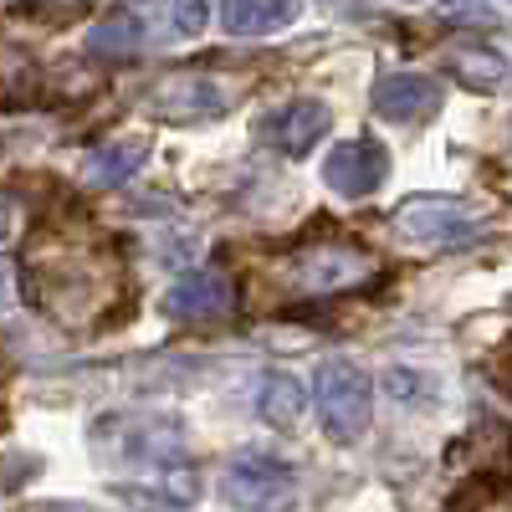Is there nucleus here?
Wrapping results in <instances>:
<instances>
[{"instance_id": "nucleus-1", "label": "nucleus", "mask_w": 512, "mask_h": 512, "mask_svg": "<svg viewBox=\"0 0 512 512\" xmlns=\"http://www.w3.org/2000/svg\"><path fill=\"white\" fill-rule=\"evenodd\" d=\"M395 231L415 246H431V251H456V246H472L492 231V221L482 216L477 205L451 200V195H420L405 200L395 210Z\"/></svg>"}, {"instance_id": "nucleus-2", "label": "nucleus", "mask_w": 512, "mask_h": 512, "mask_svg": "<svg viewBox=\"0 0 512 512\" xmlns=\"http://www.w3.org/2000/svg\"><path fill=\"white\" fill-rule=\"evenodd\" d=\"M313 400H318V420H323L328 441H359L364 425H369V410H374V384H369V374L359 364L328 359L318 369Z\"/></svg>"}, {"instance_id": "nucleus-3", "label": "nucleus", "mask_w": 512, "mask_h": 512, "mask_svg": "<svg viewBox=\"0 0 512 512\" xmlns=\"http://www.w3.org/2000/svg\"><path fill=\"white\" fill-rule=\"evenodd\" d=\"M221 497L236 512H292L297 502V477L272 456H241L226 466Z\"/></svg>"}, {"instance_id": "nucleus-4", "label": "nucleus", "mask_w": 512, "mask_h": 512, "mask_svg": "<svg viewBox=\"0 0 512 512\" xmlns=\"http://www.w3.org/2000/svg\"><path fill=\"white\" fill-rule=\"evenodd\" d=\"M333 128V108L318 103V98H292V103H277L272 113H262V123H256V139H262L267 149L277 154H292L303 159L323 134Z\"/></svg>"}, {"instance_id": "nucleus-5", "label": "nucleus", "mask_w": 512, "mask_h": 512, "mask_svg": "<svg viewBox=\"0 0 512 512\" xmlns=\"http://www.w3.org/2000/svg\"><path fill=\"white\" fill-rule=\"evenodd\" d=\"M323 180H328L333 195L364 200V195H374L384 180H390V149H384L379 139H344V144H333V154L323 159Z\"/></svg>"}, {"instance_id": "nucleus-6", "label": "nucleus", "mask_w": 512, "mask_h": 512, "mask_svg": "<svg viewBox=\"0 0 512 512\" xmlns=\"http://www.w3.org/2000/svg\"><path fill=\"white\" fill-rule=\"evenodd\" d=\"M231 108V93L221 88L216 77H169L149 93V113L159 123H205V118H221Z\"/></svg>"}, {"instance_id": "nucleus-7", "label": "nucleus", "mask_w": 512, "mask_h": 512, "mask_svg": "<svg viewBox=\"0 0 512 512\" xmlns=\"http://www.w3.org/2000/svg\"><path fill=\"white\" fill-rule=\"evenodd\" d=\"M369 103H374L379 118H390V123H431L441 113L446 93H441V82L425 77V72H384L374 82Z\"/></svg>"}, {"instance_id": "nucleus-8", "label": "nucleus", "mask_w": 512, "mask_h": 512, "mask_svg": "<svg viewBox=\"0 0 512 512\" xmlns=\"http://www.w3.org/2000/svg\"><path fill=\"white\" fill-rule=\"evenodd\" d=\"M374 272V262L359 246H318L297 256V282L308 292H344L354 282H364Z\"/></svg>"}, {"instance_id": "nucleus-9", "label": "nucleus", "mask_w": 512, "mask_h": 512, "mask_svg": "<svg viewBox=\"0 0 512 512\" xmlns=\"http://www.w3.org/2000/svg\"><path fill=\"white\" fill-rule=\"evenodd\" d=\"M236 292L221 272H195V277H180L175 287L164 292V313L180 318V323H205V318H221L231 313Z\"/></svg>"}, {"instance_id": "nucleus-10", "label": "nucleus", "mask_w": 512, "mask_h": 512, "mask_svg": "<svg viewBox=\"0 0 512 512\" xmlns=\"http://www.w3.org/2000/svg\"><path fill=\"white\" fill-rule=\"evenodd\" d=\"M303 16V0H221V26L231 36H272Z\"/></svg>"}, {"instance_id": "nucleus-11", "label": "nucleus", "mask_w": 512, "mask_h": 512, "mask_svg": "<svg viewBox=\"0 0 512 512\" xmlns=\"http://www.w3.org/2000/svg\"><path fill=\"white\" fill-rule=\"evenodd\" d=\"M149 159V139L134 134V139H113L103 149L88 154V164H82V180H88L93 190H113V185H128L139 175V164Z\"/></svg>"}, {"instance_id": "nucleus-12", "label": "nucleus", "mask_w": 512, "mask_h": 512, "mask_svg": "<svg viewBox=\"0 0 512 512\" xmlns=\"http://www.w3.org/2000/svg\"><path fill=\"white\" fill-rule=\"evenodd\" d=\"M446 67L466 93H497L507 82V57L492 47H456V52H446Z\"/></svg>"}, {"instance_id": "nucleus-13", "label": "nucleus", "mask_w": 512, "mask_h": 512, "mask_svg": "<svg viewBox=\"0 0 512 512\" xmlns=\"http://www.w3.org/2000/svg\"><path fill=\"white\" fill-rule=\"evenodd\" d=\"M256 410H262V420L277 425V431H292V425L303 420V410H308L303 379H292V374H267V379H262V395H256Z\"/></svg>"}, {"instance_id": "nucleus-14", "label": "nucleus", "mask_w": 512, "mask_h": 512, "mask_svg": "<svg viewBox=\"0 0 512 512\" xmlns=\"http://www.w3.org/2000/svg\"><path fill=\"white\" fill-rule=\"evenodd\" d=\"M139 41H144L139 16L118 11V16H108L103 26L88 31V52H98V57H128V52H139Z\"/></svg>"}, {"instance_id": "nucleus-15", "label": "nucleus", "mask_w": 512, "mask_h": 512, "mask_svg": "<svg viewBox=\"0 0 512 512\" xmlns=\"http://www.w3.org/2000/svg\"><path fill=\"white\" fill-rule=\"evenodd\" d=\"M159 16L169 21V31H180V36H200L205 21H210V6L205 0H154Z\"/></svg>"}, {"instance_id": "nucleus-16", "label": "nucleus", "mask_w": 512, "mask_h": 512, "mask_svg": "<svg viewBox=\"0 0 512 512\" xmlns=\"http://www.w3.org/2000/svg\"><path fill=\"white\" fill-rule=\"evenodd\" d=\"M441 21L446 26H477V31H487V26H497V11H487L482 0H446Z\"/></svg>"}, {"instance_id": "nucleus-17", "label": "nucleus", "mask_w": 512, "mask_h": 512, "mask_svg": "<svg viewBox=\"0 0 512 512\" xmlns=\"http://www.w3.org/2000/svg\"><path fill=\"white\" fill-rule=\"evenodd\" d=\"M11 231H16V195L0 190V241H6Z\"/></svg>"}]
</instances>
